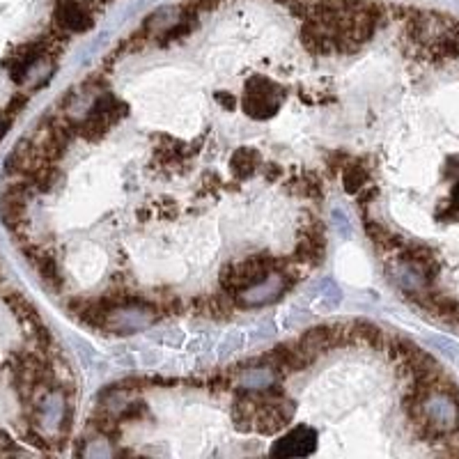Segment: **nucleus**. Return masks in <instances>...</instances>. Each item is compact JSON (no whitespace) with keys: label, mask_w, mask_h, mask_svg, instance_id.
Instances as JSON below:
<instances>
[{"label":"nucleus","mask_w":459,"mask_h":459,"mask_svg":"<svg viewBox=\"0 0 459 459\" xmlns=\"http://www.w3.org/2000/svg\"><path fill=\"white\" fill-rule=\"evenodd\" d=\"M214 99L225 108V111H235V104H237V101H235V97H232L230 92H223V90H221V92H216V94H214Z\"/></svg>","instance_id":"aec40b11"},{"label":"nucleus","mask_w":459,"mask_h":459,"mask_svg":"<svg viewBox=\"0 0 459 459\" xmlns=\"http://www.w3.org/2000/svg\"><path fill=\"white\" fill-rule=\"evenodd\" d=\"M21 250L25 259L32 264V269L37 271V276L44 280V285L49 287L53 292H60L63 290V276H60V266L56 262V257H53V253H49L44 248V246L39 244H30V242H23L21 244Z\"/></svg>","instance_id":"0eeeda50"},{"label":"nucleus","mask_w":459,"mask_h":459,"mask_svg":"<svg viewBox=\"0 0 459 459\" xmlns=\"http://www.w3.org/2000/svg\"><path fill=\"white\" fill-rule=\"evenodd\" d=\"M312 359L308 356L303 349L299 347V342H290V345H276L271 349L269 354L259 356L257 361H248L246 365L248 367H271L273 372L278 374H285V376H292L297 372H303L308 365H312ZM246 367V370H248Z\"/></svg>","instance_id":"20e7f679"},{"label":"nucleus","mask_w":459,"mask_h":459,"mask_svg":"<svg viewBox=\"0 0 459 459\" xmlns=\"http://www.w3.org/2000/svg\"><path fill=\"white\" fill-rule=\"evenodd\" d=\"M347 161H349V156L345 154V152H331L326 156V166H328V170H331V173H340L342 168L347 166Z\"/></svg>","instance_id":"dca6fc26"},{"label":"nucleus","mask_w":459,"mask_h":459,"mask_svg":"<svg viewBox=\"0 0 459 459\" xmlns=\"http://www.w3.org/2000/svg\"><path fill=\"white\" fill-rule=\"evenodd\" d=\"M301 42H303V46L312 53V56H331V53H335L331 32H328L326 25L314 17L306 19L303 21Z\"/></svg>","instance_id":"9d476101"},{"label":"nucleus","mask_w":459,"mask_h":459,"mask_svg":"<svg viewBox=\"0 0 459 459\" xmlns=\"http://www.w3.org/2000/svg\"><path fill=\"white\" fill-rule=\"evenodd\" d=\"M159 207L163 209V214H166V216H175L177 214V204L173 200H168V198L159 202Z\"/></svg>","instance_id":"5701e85b"},{"label":"nucleus","mask_w":459,"mask_h":459,"mask_svg":"<svg viewBox=\"0 0 459 459\" xmlns=\"http://www.w3.org/2000/svg\"><path fill=\"white\" fill-rule=\"evenodd\" d=\"M129 106L125 101H120L115 94L104 92L99 94L97 101L90 106V113H87L85 120L78 122V134L83 136L85 140L97 142L108 134L115 122H120L122 118H127Z\"/></svg>","instance_id":"f03ea898"},{"label":"nucleus","mask_w":459,"mask_h":459,"mask_svg":"<svg viewBox=\"0 0 459 459\" xmlns=\"http://www.w3.org/2000/svg\"><path fill=\"white\" fill-rule=\"evenodd\" d=\"M333 218H335V225H338V232L345 230V237L352 235V230H349V223L345 216H340V211H333Z\"/></svg>","instance_id":"4be33fe9"},{"label":"nucleus","mask_w":459,"mask_h":459,"mask_svg":"<svg viewBox=\"0 0 459 459\" xmlns=\"http://www.w3.org/2000/svg\"><path fill=\"white\" fill-rule=\"evenodd\" d=\"M314 448H317V431L312 427H294L292 431H287L283 438H278L273 443L271 452L278 457H306L312 455Z\"/></svg>","instance_id":"6e6552de"},{"label":"nucleus","mask_w":459,"mask_h":459,"mask_svg":"<svg viewBox=\"0 0 459 459\" xmlns=\"http://www.w3.org/2000/svg\"><path fill=\"white\" fill-rule=\"evenodd\" d=\"M280 175H283V168H280L278 163H264V177L269 182H276Z\"/></svg>","instance_id":"412c9836"},{"label":"nucleus","mask_w":459,"mask_h":459,"mask_svg":"<svg viewBox=\"0 0 459 459\" xmlns=\"http://www.w3.org/2000/svg\"><path fill=\"white\" fill-rule=\"evenodd\" d=\"M342 173V186L349 195H356L361 189H365V184L370 180V173H367V166H363L361 161H347V166L340 170Z\"/></svg>","instance_id":"4468645a"},{"label":"nucleus","mask_w":459,"mask_h":459,"mask_svg":"<svg viewBox=\"0 0 459 459\" xmlns=\"http://www.w3.org/2000/svg\"><path fill=\"white\" fill-rule=\"evenodd\" d=\"M56 25L67 32H83L92 28V12L81 0H56Z\"/></svg>","instance_id":"1a4fd4ad"},{"label":"nucleus","mask_w":459,"mask_h":459,"mask_svg":"<svg viewBox=\"0 0 459 459\" xmlns=\"http://www.w3.org/2000/svg\"><path fill=\"white\" fill-rule=\"evenodd\" d=\"M276 3H280V5H287V3H290V0H276Z\"/></svg>","instance_id":"b1692460"},{"label":"nucleus","mask_w":459,"mask_h":459,"mask_svg":"<svg viewBox=\"0 0 459 459\" xmlns=\"http://www.w3.org/2000/svg\"><path fill=\"white\" fill-rule=\"evenodd\" d=\"M290 287H292L290 280H287L283 273H269V276L259 280L257 285L235 294V299L239 308H259V306H269L273 301H278Z\"/></svg>","instance_id":"423d86ee"},{"label":"nucleus","mask_w":459,"mask_h":459,"mask_svg":"<svg viewBox=\"0 0 459 459\" xmlns=\"http://www.w3.org/2000/svg\"><path fill=\"white\" fill-rule=\"evenodd\" d=\"M242 342H244V333H242V331H235V338H232V335H228V338H225V342L221 345V354L235 352V349L242 347Z\"/></svg>","instance_id":"a211bd4d"},{"label":"nucleus","mask_w":459,"mask_h":459,"mask_svg":"<svg viewBox=\"0 0 459 459\" xmlns=\"http://www.w3.org/2000/svg\"><path fill=\"white\" fill-rule=\"evenodd\" d=\"M3 299H5V303H8L10 310L14 312V317L19 319V324L23 326L25 333H28L30 328H35L37 324H42V317H39L37 308L32 306L21 292H8Z\"/></svg>","instance_id":"9b49d317"},{"label":"nucleus","mask_w":459,"mask_h":459,"mask_svg":"<svg viewBox=\"0 0 459 459\" xmlns=\"http://www.w3.org/2000/svg\"><path fill=\"white\" fill-rule=\"evenodd\" d=\"M285 99V87L266 76H253L246 83L244 92V111L253 120H269L278 113Z\"/></svg>","instance_id":"7ed1b4c3"},{"label":"nucleus","mask_w":459,"mask_h":459,"mask_svg":"<svg viewBox=\"0 0 459 459\" xmlns=\"http://www.w3.org/2000/svg\"><path fill=\"white\" fill-rule=\"evenodd\" d=\"M142 416H147V404L142 400H136V402H129L122 407V411L118 414V420L120 423H127V420H140Z\"/></svg>","instance_id":"2eb2a0df"},{"label":"nucleus","mask_w":459,"mask_h":459,"mask_svg":"<svg viewBox=\"0 0 459 459\" xmlns=\"http://www.w3.org/2000/svg\"><path fill=\"white\" fill-rule=\"evenodd\" d=\"M273 269H276V257L269 253H259V255H248L239 262H228L221 269L218 283L225 292L239 294L264 280L269 273H273Z\"/></svg>","instance_id":"f257e3e1"},{"label":"nucleus","mask_w":459,"mask_h":459,"mask_svg":"<svg viewBox=\"0 0 459 459\" xmlns=\"http://www.w3.org/2000/svg\"><path fill=\"white\" fill-rule=\"evenodd\" d=\"M297 342H299V347L314 361V359H319L321 354L333 352L335 347L345 345V342H352V340H349L345 324H324V326L308 328Z\"/></svg>","instance_id":"39448f33"},{"label":"nucleus","mask_w":459,"mask_h":459,"mask_svg":"<svg viewBox=\"0 0 459 459\" xmlns=\"http://www.w3.org/2000/svg\"><path fill=\"white\" fill-rule=\"evenodd\" d=\"M221 177L218 175H211V173H207L202 177V193H214V191L221 186Z\"/></svg>","instance_id":"6ab92c4d"},{"label":"nucleus","mask_w":459,"mask_h":459,"mask_svg":"<svg viewBox=\"0 0 459 459\" xmlns=\"http://www.w3.org/2000/svg\"><path fill=\"white\" fill-rule=\"evenodd\" d=\"M25 106H28V94H14L8 104V115L10 118H14V115L21 113Z\"/></svg>","instance_id":"f3484780"},{"label":"nucleus","mask_w":459,"mask_h":459,"mask_svg":"<svg viewBox=\"0 0 459 459\" xmlns=\"http://www.w3.org/2000/svg\"><path fill=\"white\" fill-rule=\"evenodd\" d=\"M28 180L32 184V189H35V193H49L63 180V170L56 168V163H42L37 170H32L28 175Z\"/></svg>","instance_id":"ddd939ff"},{"label":"nucleus","mask_w":459,"mask_h":459,"mask_svg":"<svg viewBox=\"0 0 459 459\" xmlns=\"http://www.w3.org/2000/svg\"><path fill=\"white\" fill-rule=\"evenodd\" d=\"M259 168V152L253 147H239L235 149L230 159V170L237 180H248L250 175H255V170Z\"/></svg>","instance_id":"f8f14e48"}]
</instances>
